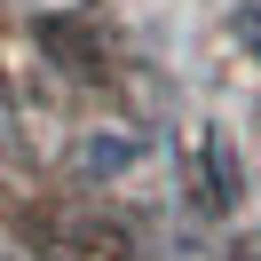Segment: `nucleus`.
<instances>
[{
    "mask_svg": "<svg viewBox=\"0 0 261 261\" xmlns=\"http://www.w3.org/2000/svg\"><path fill=\"white\" fill-rule=\"evenodd\" d=\"M135 159H143V150H135L127 135H87V150H80V166H87V174H127Z\"/></svg>",
    "mask_w": 261,
    "mask_h": 261,
    "instance_id": "nucleus-1",
    "label": "nucleus"
},
{
    "mask_svg": "<svg viewBox=\"0 0 261 261\" xmlns=\"http://www.w3.org/2000/svg\"><path fill=\"white\" fill-rule=\"evenodd\" d=\"M229 32H238V40H245V48H253V56H261V8H238V16H229Z\"/></svg>",
    "mask_w": 261,
    "mask_h": 261,
    "instance_id": "nucleus-2",
    "label": "nucleus"
}]
</instances>
